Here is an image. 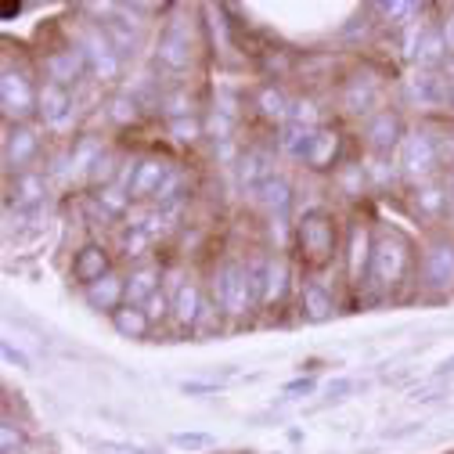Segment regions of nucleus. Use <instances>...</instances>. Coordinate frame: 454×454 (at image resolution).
I'll use <instances>...</instances> for the list:
<instances>
[{"mask_svg": "<svg viewBox=\"0 0 454 454\" xmlns=\"http://www.w3.org/2000/svg\"><path fill=\"white\" fill-rule=\"evenodd\" d=\"M87 300H90L98 310H112V314H116L120 303L127 300V281H123L120 274H105L101 281L87 286Z\"/></svg>", "mask_w": 454, "mask_h": 454, "instance_id": "obj_13", "label": "nucleus"}, {"mask_svg": "<svg viewBox=\"0 0 454 454\" xmlns=\"http://www.w3.org/2000/svg\"><path fill=\"white\" fill-rule=\"evenodd\" d=\"M256 108L263 112L267 120H281L289 112V101H286V94H281L278 87H263L260 94H256Z\"/></svg>", "mask_w": 454, "mask_h": 454, "instance_id": "obj_32", "label": "nucleus"}, {"mask_svg": "<svg viewBox=\"0 0 454 454\" xmlns=\"http://www.w3.org/2000/svg\"><path fill=\"white\" fill-rule=\"evenodd\" d=\"M181 389H184V393H213L216 382H181Z\"/></svg>", "mask_w": 454, "mask_h": 454, "instance_id": "obj_47", "label": "nucleus"}, {"mask_svg": "<svg viewBox=\"0 0 454 454\" xmlns=\"http://www.w3.org/2000/svg\"><path fill=\"white\" fill-rule=\"evenodd\" d=\"M36 134L29 130V127H12L8 130V141H4V159H8V166H15L19 174H22V166L26 162H33V155H36Z\"/></svg>", "mask_w": 454, "mask_h": 454, "instance_id": "obj_16", "label": "nucleus"}, {"mask_svg": "<svg viewBox=\"0 0 454 454\" xmlns=\"http://www.w3.org/2000/svg\"><path fill=\"white\" fill-rule=\"evenodd\" d=\"M440 155H436V137L429 134H408L401 141V169L408 177H429L433 169H436Z\"/></svg>", "mask_w": 454, "mask_h": 454, "instance_id": "obj_4", "label": "nucleus"}, {"mask_svg": "<svg viewBox=\"0 0 454 454\" xmlns=\"http://www.w3.org/2000/svg\"><path fill=\"white\" fill-rule=\"evenodd\" d=\"M159 62L166 69H174V73L192 66V36H188V29L181 22H174L162 33V40H159Z\"/></svg>", "mask_w": 454, "mask_h": 454, "instance_id": "obj_9", "label": "nucleus"}, {"mask_svg": "<svg viewBox=\"0 0 454 454\" xmlns=\"http://www.w3.org/2000/svg\"><path fill=\"white\" fill-rule=\"evenodd\" d=\"M141 310H145V314H148V321L155 325V321H162L169 310H174V303H166V296H162V293H155V296H152V300H148Z\"/></svg>", "mask_w": 454, "mask_h": 454, "instance_id": "obj_40", "label": "nucleus"}, {"mask_svg": "<svg viewBox=\"0 0 454 454\" xmlns=\"http://www.w3.org/2000/svg\"><path fill=\"white\" fill-rule=\"evenodd\" d=\"M169 134H174L181 145H192V141L199 137V123H195L192 116H184V120H169Z\"/></svg>", "mask_w": 454, "mask_h": 454, "instance_id": "obj_39", "label": "nucleus"}, {"mask_svg": "<svg viewBox=\"0 0 454 454\" xmlns=\"http://www.w3.org/2000/svg\"><path fill=\"white\" fill-rule=\"evenodd\" d=\"M286 293H289V263L281 256H270L267 260V274H263V296H260V303L263 307H278L281 300H286Z\"/></svg>", "mask_w": 454, "mask_h": 454, "instance_id": "obj_19", "label": "nucleus"}, {"mask_svg": "<svg viewBox=\"0 0 454 454\" xmlns=\"http://www.w3.org/2000/svg\"><path fill=\"white\" fill-rule=\"evenodd\" d=\"M213 296H216L220 310H227V314H249L253 303H260L249 267H242V263H223L213 274Z\"/></svg>", "mask_w": 454, "mask_h": 454, "instance_id": "obj_2", "label": "nucleus"}, {"mask_svg": "<svg viewBox=\"0 0 454 454\" xmlns=\"http://www.w3.org/2000/svg\"><path fill=\"white\" fill-rule=\"evenodd\" d=\"M314 386H317L314 379H296V382H289V386H286V396H300V393L307 396V393H314Z\"/></svg>", "mask_w": 454, "mask_h": 454, "instance_id": "obj_45", "label": "nucleus"}, {"mask_svg": "<svg viewBox=\"0 0 454 454\" xmlns=\"http://www.w3.org/2000/svg\"><path fill=\"white\" fill-rule=\"evenodd\" d=\"M174 317L181 325H199V317H202V293L192 286V281H184L174 296Z\"/></svg>", "mask_w": 454, "mask_h": 454, "instance_id": "obj_25", "label": "nucleus"}, {"mask_svg": "<svg viewBox=\"0 0 454 454\" xmlns=\"http://www.w3.org/2000/svg\"><path fill=\"white\" fill-rule=\"evenodd\" d=\"M300 307H303V314H307L310 321H325V317H332V310H335L332 293H328L325 286H317V281L303 286V293H300Z\"/></svg>", "mask_w": 454, "mask_h": 454, "instance_id": "obj_24", "label": "nucleus"}, {"mask_svg": "<svg viewBox=\"0 0 454 454\" xmlns=\"http://www.w3.org/2000/svg\"><path fill=\"white\" fill-rule=\"evenodd\" d=\"M36 101H40V90H33L22 73L4 69V76H0V105H4L8 116H15V120L29 116Z\"/></svg>", "mask_w": 454, "mask_h": 454, "instance_id": "obj_6", "label": "nucleus"}, {"mask_svg": "<svg viewBox=\"0 0 454 454\" xmlns=\"http://www.w3.org/2000/svg\"><path fill=\"white\" fill-rule=\"evenodd\" d=\"M169 443L181 447V450H206V447H213L216 440H213L209 433H174V436H169Z\"/></svg>", "mask_w": 454, "mask_h": 454, "instance_id": "obj_36", "label": "nucleus"}, {"mask_svg": "<svg viewBox=\"0 0 454 454\" xmlns=\"http://www.w3.org/2000/svg\"><path fill=\"white\" fill-rule=\"evenodd\" d=\"M169 166L166 159H141L134 166V177H130V199H155L162 181L169 177Z\"/></svg>", "mask_w": 454, "mask_h": 454, "instance_id": "obj_10", "label": "nucleus"}, {"mask_svg": "<svg viewBox=\"0 0 454 454\" xmlns=\"http://www.w3.org/2000/svg\"><path fill=\"white\" fill-rule=\"evenodd\" d=\"M159 270L155 267H137L130 278H127V303L130 307H145L155 293H159Z\"/></svg>", "mask_w": 454, "mask_h": 454, "instance_id": "obj_22", "label": "nucleus"}, {"mask_svg": "<svg viewBox=\"0 0 454 454\" xmlns=\"http://www.w3.org/2000/svg\"><path fill=\"white\" fill-rule=\"evenodd\" d=\"M94 447H98V454H152V450H141L134 443H112V440H98Z\"/></svg>", "mask_w": 454, "mask_h": 454, "instance_id": "obj_43", "label": "nucleus"}, {"mask_svg": "<svg viewBox=\"0 0 454 454\" xmlns=\"http://www.w3.org/2000/svg\"><path fill=\"white\" fill-rule=\"evenodd\" d=\"M422 278L433 289L454 286V242H433L422 256Z\"/></svg>", "mask_w": 454, "mask_h": 454, "instance_id": "obj_7", "label": "nucleus"}, {"mask_svg": "<svg viewBox=\"0 0 454 454\" xmlns=\"http://www.w3.org/2000/svg\"><path fill=\"white\" fill-rule=\"evenodd\" d=\"M181 184H184V174L174 166V169H169V177L162 181L159 195H155V206H169V202H177V199H181Z\"/></svg>", "mask_w": 454, "mask_h": 454, "instance_id": "obj_34", "label": "nucleus"}, {"mask_svg": "<svg viewBox=\"0 0 454 454\" xmlns=\"http://www.w3.org/2000/svg\"><path fill=\"white\" fill-rule=\"evenodd\" d=\"M450 105H454V83H450Z\"/></svg>", "mask_w": 454, "mask_h": 454, "instance_id": "obj_51", "label": "nucleus"}, {"mask_svg": "<svg viewBox=\"0 0 454 454\" xmlns=\"http://www.w3.org/2000/svg\"><path fill=\"white\" fill-rule=\"evenodd\" d=\"M415 209H419V216L436 220L447 209V188H440V184H419L415 188Z\"/></svg>", "mask_w": 454, "mask_h": 454, "instance_id": "obj_28", "label": "nucleus"}, {"mask_svg": "<svg viewBox=\"0 0 454 454\" xmlns=\"http://www.w3.org/2000/svg\"><path fill=\"white\" fill-rule=\"evenodd\" d=\"M112 325H116V332H120V335L141 339V335L148 332V325H152V321H148V314H145L141 307H130V303H127V307H120L116 314H112Z\"/></svg>", "mask_w": 454, "mask_h": 454, "instance_id": "obj_29", "label": "nucleus"}, {"mask_svg": "<svg viewBox=\"0 0 454 454\" xmlns=\"http://www.w3.org/2000/svg\"><path fill=\"white\" fill-rule=\"evenodd\" d=\"M368 145L386 155L393 152L396 145H401V120H396V112H379V116H372L368 123Z\"/></svg>", "mask_w": 454, "mask_h": 454, "instance_id": "obj_14", "label": "nucleus"}, {"mask_svg": "<svg viewBox=\"0 0 454 454\" xmlns=\"http://www.w3.org/2000/svg\"><path fill=\"white\" fill-rule=\"evenodd\" d=\"M447 36H443V29H436V26H429V29H422L419 33V43H415V54L411 59L419 62V66H426V69H433V66H440L443 59H447Z\"/></svg>", "mask_w": 454, "mask_h": 454, "instance_id": "obj_20", "label": "nucleus"}, {"mask_svg": "<svg viewBox=\"0 0 454 454\" xmlns=\"http://www.w3.org/2000/svg\"><path fill=\"white\" fill-rule=\"evenodd\" d=\"M239 177L249 192H256L260 184H267L274 177V155L267 148H253L242 155V166H239Z\"/></svg>", "mask_w": 454, "mask_h": 454, "instance_id": "obj_12", "label": "nucleus"}, {"mask_svg": "<svg viewBox=\"0 0 454 454\" xmlns=\"http://www.w3.org/2000/svg\"><path fill=\"white\" fill-rule=\"evenodd\" d=\"M43 69H47V80H51V83L69 87V83H76L90 66H87V54H83L80 47H66V51H54L51 59L43 62Z\"/></svg>", "mask_w": 454, "mask_h": 454, "instance_id": "obj_8", "label": "nucleus"}, {"mask_svg": "<svg viewBox=\"0 0 454 454\" xmlns=\"http://www.w3.org/2000/svg\"><path fill=\"white\" fill-rule=\"evenodd\" d=\"M0 447H4V454H12V447H19V429H12V422L0 426Z\"/></svg>", "mask_w": 454, "mask_h": 454, "instance_id": "obj_44", "label": "nucleus"}, {"mask_svg": "<svg viewBox=\"0 0 454 454\" xmlns=\"http://www.w3.org/2000/svg\"><path fill=\"white\" fill-rule=\"evenodd\" d=\"M80 51L87 54V66L98 80H116L120 76V51L112 47V40L105 36V29H90L80 43Z\"/></svg>", "mask_w": 454, "mask_h": 454, "instance_id": "obj_5", "label": "nucleus"}, {"mask_svg": "<svg viewBox=\"0 0 454 454\" xmlns=\"http://www.w3.org/2000/svg\"><path fill=\"white\" fill-rule=\"evenodd\" d=\"M408 396H411L415 404H433V401H440V396H443V389L436 382H426V386H415Z\"/></svg>", "mask_w": 454, "mask_h": 454, "instance_id": "obj_41", "label": "nucleus"}, {"mask_svg": "<svg viewBox=\"0 0 454 454\" xmlns=\"http://www.w3.org/2000/svg\"><path fill=\"white\" fill-rule=\"evenodd\" d=\"M296 239H300L303 260L314 263V267H321V263H328L332 253H335V223H332L328 213L310 209V213H303V220L296 223Z\"/></svg>", "mask_w": 454, "mask_h": 454, "instance_id": "obj_3", "label": "nucleus"}, {"mask_svg": "<svg viewBox=\"0 0 454 454\" xmlns=\"http://www.w3.org/2000/svg\"><path fill=\"white\" fill-rule=\"evenodd\" d=\"M69 108H73V98L66 87L59 83H43L40 87V101H36V112L43 116V123H62L69 116Z\"/></svg>", "mask_w": 454, "mask_h": 454, "instance_id": "obj_18", "label": "nucleus"}, {"mask_svg": "<svg viewBox=\"0 0 454 454\" xmlns=\"http://www.w3.org/2000/svg\"><path fill=\"white\" fill-rule=\"evenodd\" d=\"M375 94H379V87L372 83V80H350V87H347V112H368L372 108V101H375Z\"/></svg>", "mask_w": 454, "mask_h": 454, "instance_id": "obj_31", "label": "nucleus"}, {"mask_svg": "<svg viewBox=\"0 0 454 454\" xmlns=\"http://www.w3.org/2000/svg\"><path fill=\"white\" fill-rule=\"evenodd\" d=\"M447 372H454V354H450V357H443V361H440V375H447Z\"/></svg>", "mask_w": 454, "mask_h": 454, "instance_id": "obj_49", "label": "nucleus"}, {"mask_svg": "<svg viewBox=\"0 0 454 454\" xmlns=\"http://www.w3.org/2000/svg\"><path fill=\"white\" fill-rule=\"evenodd\" d=\"M372 235L368 227H354L350 231V253H347V270H350V281L361 286V281L372 274Z\"/></svg>", "mask_w": 454, "mask_h": 454, "instance_id": "obj_11", "label": "nucleus"}, {"mask_svg": "<svg viewBox=\"0 0 454 454\" xmlns=\"http://www.w3.org/2000/svg\"><path fill=\"white\" fill-rule=\"evenodd\" d=\"M408 263H411V246L404 242V235L382 231L372 246V274L368 278L379 289H389L408 274Z\"/></svg>", "mask_w": 454, "mask_h": 454, "instance_id": "obj_1", "label": "nucleus"}, {"mask_svg": "<svg viewBox=\"0 0 454 454\" xmlns=\"http://www.w3.org/2000/svg\"><path fill=\"white\" fill-rule=\"evenodd\" d=\"M335 155H339V134L328 130V127H317V134H314V141H310L303 162H307L310 169H328V166L335 162Z\"/></svg>", "mask_w": 454, "mask_h": 454, "instance_id": "obj_21", "label": "nucleus"}, {"mask_svg": "<svg viewBox=\"0 0 454 454\" xmlns=\"http://www.w3.org/2000/svg\"><path fill=\"white\" fill-rule=\"evenodd\" d=\"M98 202L105 206V213H108V216H120V213L130 206V192H127L123 184H108V188L98 195Z\"/></svg>", "mask_w": 454, "mask_h": 454, "instance_id": "obj_33", "label": "nucleus"}, {"mask_svg": "<svg viewBox=\"0 0 454 454\" xmlns=\"http://www.w3.org/2000/svg\"><path fill=\"white\" fill-rule=\"evenodd\" d=\"M450 199H454V174H450Z\"/></svg>", "mask_w": 454, "mask_h": 454, "instance_id": "obj_50", "label": "nucleus"}, {"mask_svg": "<svg viewBox=\"0 0 454 454\" xmlns=\"http://www.w3.org/2000/svg\"><path fill=\"white\" fill-rule=\"evenodd\" d=\"M22 12V4H4V8H0V15H4V19H12V15H19Z\"/></svg>", "mask_w": 454, "mask_h": 454, "instance_id": "obj_48", "label": "nucleus"}, {"mask_svg": "<svg viewBox=\"0 0 454 454\" xmlns=\"http://www.w3.org/2000/svg\"><path fill=\"white\" fill-rule=\"evenodd\" d=\"M408 94L422 105H447L450 101V83H447V76L419 73L415 80H408Z\"/></svg>", "mask_w": 454, "mask_h": 454, "instance_id": "obj_17", "label": "nucleus"}, {"mask_svg": "<svg viewBox=\"0 0 454 454\" xmlns=\"http://www.w3.org/2000/svg\"><path fill=\"white\" fill-rule=\"evenodd\" d=\"M4 361H8V364H19V368H29V357H26L22 350H15L12 343H4Z\"/></svg>", "mask_w": 454, "mask_h": 454, "instance_id": "obj_46", "label": "nucleus"}, {"mask_svg": "<svg viewBox=\"0 0 454 454\" xmlns=\"http://www.w3.org/2000/svg\"><path fill=\"white\" fill-rule=\"evenodd\" d=\"M112 120H116V123H134L137 120V101L134 98H116V101H112Z\"/></svg>", "mask_w": 454, "mask_h": 454, "instance_id": "obj_38", "label": "nucleus"}, {"mask_svg": "<svg viewBox=\"0 0 454 454\" xmlns=\"http://www.w3.org/2000/svg\"><path fill=\"white\" fill-rule=\"evenodd\" d=\"M112 177H116V155L101 152V159H98L94 169H90V181H94V184H108Z\"/></svg>", "mask_w": 454, "mask_h": 454, "instance_id": "obj_37", "label": "nucleus"}, {"mask_svg": "<svg viewBox=\"0 0 454 454\" xmlns=\"http://www.w3.org/2000/svg\"><path fill=\"white\" fill-rule=\"evenodd\" d=\"M379 12H382V19H389L393 26H401V22H408V19L419 12V4H411V0H389V4H379Z\"/></svg>", "mask_w": 454, "mask_h": 454, "instance_id": "obj_35", "label": "nucleus"}, {"mask_svg": "<svg viewBox=\"0 0 454 454\" xmlns=\"http://www.w3.org/2000/svg\"><path fill=\"white\" fill-rule=\"evenodd\" d=\"M314 134H317V127H300V123H289L286 130H281V148H286L289 155H296V159H307V148H310Z\"/></svg>", "mask_w": 454, "mask_h": 454, "instance_id": "obj_30", "label": "nucleus"}, {"mask_svg": "<svg viewBox=\"0 0 454 454\" xmlns=\"http://www.w3.org/2000/svg\"><path fill=\"white\" fill-rule=\"evenodd\" d=\"M15 202L22 209H40L43 206V177L29 174V169H22V174L15 177Z\"/></svg>", "mask_w": 454, "mask_h": 454, "instance_id": "obj_27", "label": "nucleus"}, {"mask_svg": "<svg viewBox=\"0 0 454 454\" xmlns=\"http://www.w3.org/2000/svg\"><path fill=\"white\" fill-rule=\"evenodd\" d=\"M101 29H105V36L112 40V47H116L120 54H130L137 47V22H127L120 15H112V19H105Z\"/></svg>", "mask_w": 454, "mask_h": 454, "instance_id": "obj_26", "label": "nucleus"}, {"mask_svg": "<svg viewBox=\"0 0 454 454\" xmlns=\"http://www.w3.org/2000/svg\"><path fill=\"white\" fill-rule=\"evenodd\" d=\"M347 393H354V379H332L325 386V401H343Z\"/></svg>", "mask_w": 454, "mask_h": 454, "instance_id": "obj_42", "label": "nucleus"}, {"mask_svg": "<svg viewBox=\"0 0 454 454\" xmlns=\"http://www.w3.org/2000/svg\"><path fill=\"white\" fill-rule=\"evenodd\" d=\"M256 202L267 209V213H286L289 209V202H293V188H289V181H281V177H270L267 184H260L256 192Z\"/></svg>", "mask_w": 454, "mask_h": 454, "instance_id": "obj_23", "label": "nucleus"}, {"mask_svg": "<svg viewBox=\"0 0 454 454\" xmlns=\"http://www.w3.org/2000/svg\"><path fill=\"white\" fill-rule=\"evenodd\" d=\"M105 274H112L108 270V253L101 246H83L73 260V278L83 281V286H94V281H101Z\"/></svg>", "mask_w": 454, "mask_h": 454, "instance_id": "obj_15", "label": "nucleus"}]
</instances>
